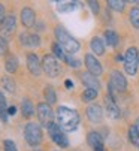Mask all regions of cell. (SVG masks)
<instances>
[{
	"label": "cell",
	"instance_id": "1",
	"mask_svg": "<svg viewBox=\"0 0 139 151\" xmlns=\"http://www.w3.org/2000/svg\"><path fill=\"white\" fill-rule=\"evenodd\" d=\"M55 118L57 123L60 124V127L64 132H72L78 127L81 117L78 114V111L72 109V108H66V106H58L55 111Z\"/></svg>",
	"mask_w": 139,
	"mask_h": 151
},
{
	"label": "cell",
	"instance_id": "2",
	"mask_svg": "<svg viewBox=\"0 0 139 151\" xmlns=\"http://www.w3.org/2000/svg\"><path fill=\"white\" fill-rule=\"evenodd\" d=\"M54 35H55V39H57V42L60 44V47L67 52V54H75V52H78L79 51V48H81V45H79V42L69 33L64 27H55V30H54Z\"/></svg>",
	"mask_w": 139,
	"mask_h": 151
},
{
	"label": "cell",
	"instance_id": "3",
	"mask_svg": "<svg viewBox=\"0 0 139 151\" xmlns=\"http://www.w3.org/2000/svg\"><path fill=\"white\" fill-rule=\"evenodd\" d=\"M24 139L30 147H37L42 142V130H40L39 124L27 123L24 126Z\"/></svg>",
	"mask_w": 139,
	"mask_h": 151
},
{
	"label": "cell",
	"instance_id": "4",
	"mask_svg": "<svg viewBox=\"0 0 139 151\" xmlns=\"http://www.w3.org/2000/svg\"><path fill=\"white\" fill-rule=\"evenodd\" d=\"M139 66V51L135 47H130L124 54V70L127 75H136Z\"/></svg>",
	"mask_w": 139,
	"mask_h": 151
},
{
	"label": "cell",
	"instance_id": "5",
	"mask_svg": "<svg viewBox=\"0 0 139 151\" xmlns=\"http://www.w3.org/2000/svg\"><path fill=\"white\" fill-rule=\"evenodd\" d=\"M46 129H48L50 138L53 139L54 144H57L60 148H66V147H69V139H67V136L64 135L63 129L60 127L58 123H53V121H51L48 126H46Z\"/></svg>",
	"mask_w": 139,
	"mask_h": 151
},
{
	"label": "cell",
	"instance_id": "6",
	"mask_svg": "<svg viewBox=\"0 0 139 151\" xmlns=\"http://www.w3.org/2000/svg\"><path fill=\"white\" fill-rule=\"evenodd\" d=\"M42 69L43 72L51 76V78H55L61 73V66H60V63L57 61V58L51 54H46L43 58H42Z\"/></svg>",
	"mask_w": 139,
	"mask_h": 151
},
{
	"label": "cell",
	"instance_id": "7",
	"mask_svg": "<svg viewBox=\"0 0 139 151\" xmlns=\"http://www.w3.org/2000/svg\"><path fill=\"white\" fill-rule=\"evenodd\" d=\"M37 118L43 126H48L53 118H54V112L51 109V105L48 102H42L37 105Z\"/></svg>",
	"mask_w": 139,
	"mask_h": 151
},
{
	"label": "cell",
	"instance_id": "8",
	"mask_svg": "<svg viewBox=\"0 0 139 151\" xmlns=\"http://www.w3.org/2000/svg\"><path fill=\"white\" fill-rule=\"evenodd\" d=\"M85 66H87L88 72H91L96 76L102 75V72H103V68H102L100 61L96 58V55H93V54H85Z\"/></svg>",
	"mask_w": 139,
	"mask_h": 151
},
{
	"label": "cell",
	"instance_id": "9",
	"mask_svg": "<svg viewBox=\"0 0 139 151\" xmlns=\"http://www.w3.org/2000/svg\"><path fill=\"white\" fill-rule=\"evenodd\" d=\"M109 84L112 85V87L115 90H118V91H124L127 88V81L124 78V75L118 70H112L111 72V78H109Z\"/></svg>",
	"mask_w": 139,
	"mask_h": 151
},
{
	"label": "cell",
	"instance_id": "10",
	"mask_svg": "<svg viewBox=\"0 0 139 151\" xmlns=\"http://www.w3.org/2000/svg\"><path fill=\"white\" fill-rule=\"evenodd\" d=\"M0 27H2V36L3 37L12 36L15 33V30H17V18L14 15H8Z\"/></svg>",
	"mask_w": 139,
	"mask_h": 151
},
{
	"label": "cell",
	"instance_id": "11",
	"mask_svg": "<svg viewBox=\"0 0 139 151\" xmlns=\"http://www.w3.org/2000/svg\"><path fill=\"white\" fill-rule=\"evenodd\" d=\"M27 68H29V70H30V73L32 75H35V76H37V75H40L42 73V63L39 61V58H37V55L36 54H33V52H30L29 55H27Z\"/></svg>",
	"mask_w": 139,
	"mask_h": 151
},
{
	"label": "cell",
	"instance_id": "12",
	"mask_svg": "<svg viewBox=\"0 0 139 151\" xmlns=\"http://www.w3.org/2000/svg\"><path fill=\"white\" fill-rule=\"evenodd\" d=\"M19 18H21V23L24 27L30 29L35 26V21H36V15L33 12L32 8H22L21 14H19Z\"/></svg>",
	"mask_w": 139,
	"mask_h": 151
},
{
	"label": "cell",
	"instance_id": "13",
	"mask_svg": "<svg viewBox=\"0 0 139 151\" xmlns=\"http://www.w3.org/2000/svg\"><path fill=\"white\" fill-rule=\"evenodd\" d=\"M55 2H57V11L61 12V14L73 12L79 6L78 0H55Z\"/></svg>",
	"mask_w": 139,
	"mask_h": 151
},
{
	"label": "cell",
	"instance_id": "14",
	"mask_svg": "<svg viewBox=\"0 0 139 151\" xmlns=\"http://www.w3.org/2000/svg\"><path fill=\"white\" fill-rule=\"evenodd\" d=\"M87 118L91 123H100L103 120V111L99 105H90L87 108Z\"/></svg>",
	"mask_w": 139,
	"mask_h": 151
},
{
	"label": "cell",
	"instance_id": "15",
	"mask_svg": "<svg viewBox=\"0 0 139 151\" xmlns=\"http://www.w3.org/2000/svg\"><path fill=\"white\" fill-rule=\"evenodd\" d=\"M19 42H21V45H26V47H39L40 45V36L36 33H33V35L22 33L19 36Z\"/></svg>",
	"mask_w": 139,
	"mask_h": 151
},
{
	"label": "cell",
	"instance_id": "16",
	"mask_svg": "<svg viewBox=\"0 0 139 151\" xmlns=\"http://www.w3.org/2000/svg\"><path fill=\"white\" fill-rule=\"evenodd\" d=\"M81 81H82V84L85 85V87L96 88V90L100 88V82L97 81L96 75H93L91 72H85V73H82V75H81Z\"/></svg>",
	"mask_w": 139,
	"mask_h": 151
},
{
	"label": "cell",
	"instance_id": "17",
	"mask_svg": "<svg viewBox=\"0 0 139 151\" xmlns=\"http://www.w3.org/2000/svg\"><path fill=\"white\" fill-rule=\"evenodd\" d=\"M106 112H108V117H111V118L120 117V108L117 106V103H115V100L112 99L111 94L106 96Z\"/></svg>",
	"mask_w": 139,
	"mask_h": 151
},
{
	"label": "cell",
	"instance_id": "18",
	"mask_svg": "<svg viewBox=\"0 0 139 151\" xmlns=\"http://www.w3.org/2000/svg\"><path fill=\"white\" fill-rule=\"evenodd\" d=\"M87 141H88V145L93 147V148H103V139L100 136V133L97 132H90L88 136H87Z\"/></svg>",
	"mask_w": 139,
	"mask_h": 151
},
{
	"label": "cell",
	"instance_id": "19",
	"mask_svg": "<svg viewBox=\"0 0 139 151\" xmlns=\"http://www.w3.org/2000/svg\"><path fill=\"white\" fill-rule=\"evenodd\" d=\"M90 47H91L93 52H94L96 55H103L105 54V44H103V40L100 37H97V36L91 39Z\"/></svg>",
	"mask_w": 139,
	"mask_h": 151
},
{
	"label": "cell",
	"instance_id": "20",
	"mask_svg": "<svg viewBox=\"0 0 139 151\" xmlns=\"http://www.w3.org/2000/svg\"><path fill=\"white\" fill-rule=\"evenodd\" d=\"M21 114L24 115L26 118H30L33 117L35 114V106H33V102L30 99H24L21 102Z\"/></svg>",
	"mask_w": 139,
	"mask_h": 151
},
{
	"label": "cell",
	"instance_id": "21",
	"mask_svg": "<svg viewBox=\"0 0 139 151\" xmlns=\"http://www.w3.org/2000/svg\"><path fill=\"white\" fill-rule=\"evenodd\" d=\"M5 68L9 73H15L18 70V58L14 54H8L5 58Z\"/></svg>",
	"mask_w": 139,
	"mask_h": 151
},
{
	"label": "cell",
	"instance_id": "22",
	"mask_svg": "<svg viewBox=\"0 0 139 151\" xmlns=\"http://www.w3.org/2000/svg\"><path fill=\"white\" fill-rule=\"evenodd\" d=\"M105 40H106V44L109 47L115 48V47L118 45V42H120V37H118V35L115 33L114 30H106L105 32Z\"/></svg>",
	"mask_w": 139,
	"mask_h": 151
},
{
	"label": "cell",
	"instance_id": "23",
	"mask_svg": "<svg viewBox=\"0 0 139 151\" xmlns=\"http://www.w3.org/2000/svg\"><path fill=\"white\" fill-rule=\"evenodd\" d=\"M8 103H6V99L3 96V93H0V118L2 121H8Z\"/></svg>",
	"mask_w": 139,
	"mask_h": 151
},
{
	"label": "cell",
	"instance_id": "24",
	"mask_svg": "<svg viewBox=\"0 0 139 151\" xmlns=\"http://www.w3.org/2000/svg\"><path fill=\"white\" fill-rule=\"evenodd\" d=\"M108 6L112 11H117V12H123L124 6H126V0H106Z\"/></svg>",
	"mask_w": 139,
	"mask_h": 151
},
{
	"label": "cell",
	"instance_id": "25",
	"mask_svg": "<svg viewBox=\"0 0 139 151\" xmlns=\"http://www.w3.org/2000/svg\"><path fill=\"white\" fill-rule=\"evenodd\" d=\"M43 94H45V99H46V102H48L50 105H53V103H55V102H57L55 91H54V88L51 87V85H48V87H45Z\"/></svg>",
	"mask_w": 139,
	"mask_h": 151
},
{
	"label": "cell",
	"instance_id": "26",
	"mask_svg": "<svg viewBox=\"0 0 139 151\" xmlns=\"http://www.w3.org/2000/svg\"><path fill=\"white\" fill-rule=\"evenodd\" d=\"M96 97H97V90H96V88L87 87V88L84 90V93H82V100H84V102H91V100H94Z\"/></svg>",
	"mask_w": 139,
	"mask_h": 151
},
{
	"label": "cell",
	"instance_id": "27",
	"mask_svg": "<svg viewBox=\"0 0 139 151\" xmlns=\"http://www.w3.org/2000/svg\"><path fill=\"white\" fill-rule=\"evenodd\" d=\"M129 139H130V142H132L135 147L139 148V132L136 130L135 124L130 126V129H129Z\"/></svg>",
	"mask_w": 139,
	"mask_h": 151
},
{
	"label": "cell",
	"instance_id": "28",
	"mask_svg": "<svg viewBox=\"0 0 139 151\" xmlns=\"http://www.w3.org/2000/svg\"><path fill=\"white\" fill-rule=\"evenodd\" d=\"M129 18H130V23L135 29H139V8H132L130 14H129Z\"/></svg>",
	"mask_w": 139,
	"mask_h": 151
},
{
	"label": "cell",
	"instance_id": "29",
	"mask_svg": "<svg viewBox=\"0 0 139 151\" xmlns=\"http://www.w3.org/2000/svg\"><path fill=\"white\" fill-rule=\"evenodd\" d=\"M2 85H3V88H5V90H8L9 93H15L17 85H15V82H14L11 78L3 76V78H2Z\"/></svg>",
	"mask_w": 139,
	"mask_h": 151
},
{
	"label": "cell",
	"instance_id": "30",
	"mask_svg": "<svg viewBox=\"0 0 139 151\" xmlns=\"http://www.w3.org/2000/svg\"><path fill=\"white\" fill-rule=\"evenodd\" d=\"M53 52H54V55H55V57H58L60 60H66V55H64V52H66V51L60 47L58 42L53 44Z\"/></svg>",
	"mask_w": 139,
	"mask_h": 151
},
{
	"label": "cell",
	"instance_id": "31",
	"mask_svg": "<svg viewBox=\"0 0 139 151\" xmlns=\"http://www.w3.org/2000/svg\"><path fill=\"white\" fill-rule=\"evenodd\" d=\"M87 3H88V6H90L91 12L94 14V15H97V14L100 12V5H99V0H87Z\"/></svg>",
	"mask_w": 139,
	"mask_h": 151
},
{
	"label": "cell",
	"instance_id": "32",
	"mask_svg": "<svg viewBox=\"0 0 139 151\" xmlns=\"http://www.w3.org/2000/svg\"><path fill=\"white\" fill-rule=\"evenodd\" d=\"M3 150H5V151H18L15 142L11 141V139H5V141H3Z\"/></svg>",
	"mask_w": 139,
	"mask_h": 151
},
{
	"label": "cell",
	"instance_id": "33",
	"mask_svg": "<svg viewBox=\"0 0 139 151\" xmlns=\"http://www.w3.org/2000/svg\"><path fill=\"white\" fill-rule=\"evenodd\" d=\"M6 51H8V44H6L5 37H3L2 35H0V55L6 54Z\"/></svg>",
	"mask_w": 139,
	"mask_h": 151
},
{
	"label": "cell",
	"instance_id": "34",
	"mask_svg": "<svg viewBox=\"0 0 139 151\" xmlns=\"http://www.w3.org/2000/svg\"><path fill=\"white\" fill-rule=\"evenodd\" d=\"M66 61H67V64H71L72 68H79L81 66V61H78V60H75V58H71V57H66Z\"/></svg>",
	"mask_w": 139,
	"mask_h": 151
},
{
	"label": "cell",
	"instance_id": "35",
	"mask_svg": "<svg viewBox=\"0 0 139 151\" xmlns=\"http://www.w3.org/2000/svg\"><path fill=\"white\" fill-rule=\"evenodd\" d=\"M5 18H6V14H5V6L0 3V26H2V23L5 21Z\"/></svg>",
	"mask_w": 139,
	"mask_h": 151
},
{
	"label": "cell",
	"instance_id": "36",
	"mask_svg": "<svg viewBox=\"0 0 139 151\" xmlns=\"http://www.w3.org/2000/svg\"><path fill=\"white\" fill-rule=\"evenodd\" d=\"M15 112H17V108H15V106H9V108H8V114H9V115H14Z\"/></svg>",
	"mask_w": 139,
	"mask_h": 151
},
{
	"label": "cell",
	"instance_id": "37",
	"mask_svg": "<svg viewBox=\"0 0 139 151\" xmlns=\"http://www.w3.org/2000/svg\"><path fill=\"white\" fill-rule=\"evenodd\" d=\"M66 87H67V88H71V87H73V84H72L71 81H66Z\"/></svg>",
	"mask_w": 139,
	"mask_h": 151
},
{
	"label": "cell",
	"instance_id": "38",
	"mask_svg": "<svg viewBox=\"0 0 139 151\" xmlns=\"http://www.w3.org/2000/svg\"><path fill=\"white\" fill-rule=\"evenodd\" d=\"M135 127H136V130L139 132V117H138V120H136V123H135Z\"/></svg>",
	"mask_w": 139,
	"mask_h": 151
},
{
	"label": "cell",
	"instance_id": "39",
	"mask_svg": "<svg viewBox=\"0 0 139 151\" xmlns=\"http://www.w3.org/2000/svg\"><path fill=\"white\" fill-rule=\"evenodd\" d=\"M130 2H133V3H136V5H139V0H130Z\"/></svg>",
	"mask_w": 139,
	"mask_h": 151
},
{
	"label": "cell",
	"instance_id": "40",
	"mask_svg": "<svg viewBox=\"0 0 139 151\" xmlns=\"http://www.w3.org/2000/svg\"><path fill=\"white\" fill-rule=\"evenodd\" d=\"M94 151H105V150H103V148H96Z\"/></svg>",
	"mask_w": 139,
	"mask_h": 151
}]
</instances>
